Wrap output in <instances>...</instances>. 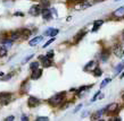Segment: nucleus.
I'll return each instance as SVG.
<instances>
[{"mask_svg":"<svg viewBox=\"0 0 124 121\" xmlns=\"http://www.w3.org/2000/svg\"><path fill=\"white\" fill-rule=\"evenodd\" d=\"M100 94H101V92H100V91H98L97 93H96V95H94L93 97H92V102H94V101H96V100H97V98L99 97V95H100Z\"/></svg>","mask_w":124,"mask_h":121,"instance_id":"obj_27","label":"nucleus"},{"mask_svg":"<svg viewBox=\"0 0 124 121\" xmlns=\"http://www.w3.org/2000/svg\"><path fill=\"white\" fill-rule=\"evenodd\" d=\"M55 41V38H50V40H49V41H47L45 43V45H43V48H47V46L49 45V44H51V43H53V42Z\"/></svg>","mask_w":124,"mask_h":121,"instance_id":"obj_25","label":"nucleus"},{"mask_svg":"<svg viewBox=\"0 0 124 121\" xmlns=\"http://www.w3.org/2000/svg\"><path fill=\"white\" fill-rule=\"evenodd\" d=\"M10 77H11V75H8V76H6V77H5L4 79H5V80H8L9 78H10Z\"/></svg>","mask_w":124,"mask_h":121,"instance_id":"obj_34","label":"nucleus"},{"mask_svg":"<svg viewBox=\"0 0 124 121\" xmlns=\"http://www.w3.org/2000/svg\"><path fill=\"white\" fill-rule=\"evenodd\" d=\"M64 97H65V93H64V92H63V93H57V94L54 95L53 97H50L49 103H50L53 106H57V105H59L60 103L64 101Z\"/></svg>","mask_w":124,"mask_h":121,"instance_id":"obj_1","label":"nucleus"},{"mask_svg":"<svg viewBox=\"0 0 124 121\" xmlns=\"http://www.w3.org/2000/svg\"><path fill=\"white\" fill-rule=\"evenodd\" d=\"M54 28H51V27H50V28H48V30L46 31L45 32V36H49V35H50V33H51V31H53Z\"/></svg>","mask_w":124,"mask_h":121,"instance_id":"obj_28","label":"nucleus"},{"mask_svg":"<svg viewBox=\"0 0 124 121\" xmlns=\"http://www.w3.org/2000/svg\"><path fill=\"white\" fill-rule=\"evenodd\" d=\"M48 117H38L37 118V121H48Z\"/></svg>","mask_w":124,"mask_h":121,"instance_id":"obj_26","label":"nucleus"},{"mask_svg":"<svg viewBox=\"0 0 124 121\" xmlns=\"http://www.w3.org/2000/svg\"><path fill=\"white\" fill-rule=\"evenodd\" d=\"M42 5L43 6H46V8L49 6V2H48V0H42Z\"/></svg>","mask_w":124,"mask_h":121,"instance_id":"obj_31","label":"nucleus"},{"mask_svg":"<svg viewBox=\"0 0 124 121\" xmlns=\"http://www.w3.org/2000/svg\"><path fill=\"white\" fill-rule=\"evenodd\" d=\"M22 121H27L29 120V118H27V115H22V119H21Z\"/></svg>","mask_w":124,"mask_h":121,"instance_id":"obj_33","label":"nucleus"},{"mask_svg":"<svg viewBox=\"0 0 124 121\" xmlns=\"http://www.w3.org/2000/svg\"><path fill=\"white\" fill-rule=\"evenodd\" d=\"M33 56H34V54H31V56H29V57H26V58H25V59H24V60H23V64H24V62H27V61L30 60V59H32V58H33Z\"/></svg>","mask_w":124,"mask_h":121,"instance_id":"obj_29","label":"nucleus"},{"mask_svg":"<svg viewBox=\"0 0 124 121\" xmlns=\"http://www.w3.org/2000/svg\"><path fill=\"white\" fill-rule=\"evenodd\" d=\"M102 24H104V20H94V23H93V28H92V32H96V31L99 30V27L101 26Z\"/></svg>","mask_w":124,"mask_h":121,"instance_id":"obj_12","label":"nucleus"},{"mask_svg":"<svg viewBox=\"0 0 124 121\" xmlns=\"http://www.w3.org/2000/svg\"><path fill=\"white\" fill-rule=\"evenodd\" d=\"M4 75H5L4 72H2V71H0V77H4Z\"/></svg>","mask_w":124,"mask_h":121,"instance_id":"obj_37","label":"nucleus"},{"mask_svg":"<svg viewBox=\"0 0 124 121\" xmlns=\"http://www.w3.org/2000/svg\"><path fill=\"white\" fill-rule=\"evenodd\" d=\"M112 82V78H106V79H104L102 80V83H101V85H100V88H104V87L107 85V84H109Z\"/></svg>","mask_w":124,"mask_h":121,"instance_id":"obj_19","label":"nucleus"},{"mask_svg":"<svg viewBox=\"0 0 124 121\" xmlns=\"http://www.w3.org/2000/svg\"><path fill=\"white\" fill-rule=\"evenodd\" d=\"M114 54L118 58H122L124 56V46L118 44V45L115 46V49H114Z\"/></svg>","mask_w":124,"mask_h":121,"instance_id":"obj_5","label":"nucleus"},{"mask_svg":"<svg viewBox=\"0 0 124 121\" xmlns=\"http://www.w3.org/2000/svg\"><path fill=\"white\" fill-rule=\"evenodd\" d=\"M94 1H98V2H104V1H106V0H94Z\"/></svg>","mask_w":124,"mask_h":121,"instance_id":"obj_36","label":"nucleus"},{"mask_svg":"<svg viewBox=\"0 0 124 121\" xmlns=\"http://www.w3.org/2000/svg\"><path fill=\"white\" fill-rule=\"evenodd\" d=\"M40 104V100L37 97H34V96H30L29 97V101H27V105L30 106V108H35V106H38Z\"/></svg>","mask_w":124,"mask_h":121,"instance_id":"obj_4","label":"nucleus"},{"mask_svg":"<svg viewBox=\"0 0 124 121\" xmlns=\"http://www.w3.org/2000/svg\"><path fill=\"white\" fill-rule=\"evenodd\" d=\"M114 17H116V18H123L124 17V7H120L117 8L116 10L113 13Z\"/></svg>","mask_w":124,"mask_h":121,"instance_id":"obj_8","label":"nucleus"},{"mask_svg":"<svg viewBox=\"0 0 124 121\" xmlns=\"http://www.w3.org/2000/svg\"><path fill=\"white\" fill-rule=\"evenodd\" d=\"M4 45H5V48L6 49H10L11 48V45H13V40H6V42L4 43Z\"/></svg>","mask_w":124,"mask_h":121,"instance_id":"obj_18","label":"nucleus"},{"mask_svg":"<svg viewBox=\"0 0 124 121\" xmlns=\"http://www.w3.org/2000/svg\"><path fill=\"white\" fill-rule=\"evenodd\" d=\"M54 54H55V52H54V50H51V51H49V52L47 53L46 56H47L49 59H53V58H54Z\"/></svg>","mask_w":124,"mask_h":121,"instance_id":"obj_24","label":"nucleus"},{"mask_svg":"<svg viewBox=\"0 0 124 121\" xmlns=\"http://www.w3.org/2000/svg\"><path fill=\"white\" fill-rule=\"evenodd\" d=\"M58 33H59V31L57 30V28H54V30L51 31V33H50V36H51V38H55Z\"/></svg>","mask_w":124,"mask_h":121,"instance_id":"obj_23","label":"nucleus"},{"mask_svg":"<svg viewBox=\"0 0 124 121\" xmlns=\"http://www.w3.org/2000/svg\"><path fill=\"white\" fill-rule=\"evenodd\" d=\"M115 1H120V0H115Z\"/></svg>","mask_w":124,"mask_h":121,"instance_id":"obj_40","label":"nucleus"},{"mask_svg":"<svg viewBox=\"0 0 124 121\" xmlns=\"http://www.w3.org/2000/svg\"><path fill=\"white\" fill-rule=\"evenodd\" d=\"M19 38H21V32H14L10 35V40H13V41H15V40H17Z\"/></svg>","mask_w":124,"mask_h":121,"instance_id":"obj_16","label":"nucleus"},{"mask_svg":"<svg viewBox=\"0 0 124 121\" xmlns=\"http://www.w3.org/2000/svg\"><path fill=\"white\" fill-rule=\"evenodd\" d=\"M122 98H123V100H124V94H123V95H122Z\"/></svg>","mask_w":124,"mask_h":121,"instance_id":"obj_39","label":"nucleus"},{"mask_svg":"<svg viewBox=\"0 0 124 121\" xmlns=\"http://www.w3.org/2000/svg\"><path fill=\"white\" fill-rule=\"evenodd\" d=\"M11 98V94L10 93H6V92H2V93H0V103L1 104H7L9 103Z\"/></svg>","mask_w":124,"mask_h":121,"instance_id":"obj_2","label":"nucleus"},{"mask_svg":"<svg viewBox=\"0 0 124 121\" xmlns=\"http://www.w3.org/2000/svg\"><path fill=\"white\" fill-rule=\"evenodd\" d=\"M98 66H97V64H96L94 61H90V62H88L86 66L84 67V70H85V71H93Z\"/></svg>","mask_w":124,"mask_h":121,"instance_id":"obj_7","label":"nucleus"},{"mask_svg":"<svg viewBox=\"0 0 124 121\" xmlns=\"http://www.w3.org/2000/svg\"><path fill=\"white\" fill-rule=\"evenodd\" d=\"M41 74H42V70L41 69H34L33 70V72H32V75H31V78L32 79H38L39 77L41 76Z\"/></svg>","mask_w":124,"mask_h":121,"instance_id":"obj_10","label":"nucleus"},{"mask_svg":"<svg viewBox=\"0 0 124 121\" xmlns=\"http://www.w3.org/2000/svg\"><path fill=\"white\" fill-rule=\"evenodd\" d=\"M5 120H6V121H13V120H15V118L13 117V115H9V117H7Z\"/></svg>","mask_w":124,"mask_h":121,"instance_id":"obj_30","label":"nucleus"},{"mask_svg":"<svg viewBox=\"0 0 124 121\" xmlns=\"http://www.w3.org/2000/svg\"><path fill=\"white\" fill-rule=\"evenodd\" d=\"M108 54H109L108 50H104V51H102V53L100 54V59H101V61H106V60H107V59H108Z\"/></svg>","mask_w":124,"mask_h":121,"instance_id":"obj_14","label":"nucleus"},{"mask_svg":"<svg viewBox=\"0 0 124 121\" xmlns=\"http://www.w3.org/2000/svg\"><path fill=\"white\" fill-rule=\"evenodd\" d=\"M40 60L42 61V66H43V67H50L51 64H53V62H51V59H49L47 56H45V57L41 56V57H40Z\"/></svg>","mask_w":124,"mask_h":121,"instance_id":"obj_9","label":"nucleus"},{"mask_svg":"<svg viewBox=\"0 0 124 121\" xmlns=\"http://www.w3.org/2000/svg\"><path fill=\"white\" fill-rule=\"evenodd\" d=\"M7 56V49L5 46H0V58H4Z\"/></svg>","mask_w":124,"mask_h":121,"instance_id":"obj_17","label":"nucleus"},{"mask_svg":"<svg viewBox=\"0 0 124 121\" xmlns=\"http://www.w3.org/2000/svg\"><path fill=\"white\" fill-rule=\"evenodd\" d=\"M118 109V105H117V103H112V104H109L108 106H107V111L108 112H115L116 110Z\"/></svg>","mask_w":124,"mask_h":121,"instance_id":"obj_13","label":"nucleus"},{"mask_svg":"<svg viewBox=\"0 0 124 121\" xmlns=\"http://www.w3.org/2000/svg\"><path fill=\"white\" fill-rule=\"evenodd\" d=\"M42 38H43L42 36H37V38H34L33 40H31L30 41V45L31 46H35L38 43H40V42L42 41Z\"/></svg>","mask_w":124,"mask_h":121,"instance_id":"obj_11","label":"nucleus"},{"mask_svg":"<svg viewBox=\"0 0 124 121\" xmlns=\"http://www.w3.org/2000/svg\"><path fill=\"white\" fill-rule=\"evenodd\" d=\"M15 16H23L22 13H15Z\"/></svg>","mask_w":124,"mask_h":121,"instance_id":"obj_35","label":"nucleus"},{"mask_svg":"<svg viewBox=\"0 0 124 121\" xmlns=\"http://www.w3.org/2000/svg\"><path fill=\"white\" fill-rule=\"evenodd\" d=\"M30 68H31V70L38 69V68H39V62H38V61H35V62H32V64H30Z\"/></svg>","mask_w":124,"mask_h":121,"instance_id":"obj_20","label":"nucleus"},{"mask_svg":"<svg viewBox=\"0 0 124 121\" xmlns=\"http://www.w3.org/2000/svg\"><path fill=\"white\" fill-rule=\"evenodd\" d=\"M123 68H124V64H118V66L116 67V68H115V74H116V75H117V74H120V71H121V70H122Z\"/></svg>","mask_w":124,"mask_h":121,"instance_id":"obj_21","label":"nucleus"},{"mask_svg":"<svg viewBox=\"0 0 124 121\" xmlns=\"http://www.w3.org/2000/svg\"><path fill=\"white\" fill-rule=\"evenodd\" d=\"M41 7L39 6V5H35V6H32L30 8V10H29V14L32 16H38L40 15V13H41Z\"/></svg>","mask_w":124,"mask_h":121,"instance_id":"obj_3","label":"nucleus"},{"mask_svg":"<svg viewBox=\"0 0 124 121\" xmlns=\"http://www.w3.org/2000/svg\"><path fill=\"white\" fill-rule=\"evenodd\" d=\"M42 17L46 20H50L51 17H53V13L50 12L48 8H45V9H42Z\"/></svg>","mask_w":124,"mask_h":121,"instance_id":"obj_6","label":"nucleus"},{"mask_svg":"<svg viewBox=\"0 0 124 121\" xmlns=\"http://www.w3.org/2000/svg\"><path fill=\"white\" fill-rule=\"evenodd\" d=\"M123 77H124V72L122 74V75H121V78H123Z\"/></svg>","mask_w":124,"mask_h":121,"instance_id":"obj_38","label":"nucleus"},{"mask_svg":"<svg viewBox=\"0 0 124 121\" xmlns=\"http://www.w3.org/2000/svg\"><path fill=\"white\" fill-rule=\"evenodd\" d=\"M102 112H104L102 110H101V111H97V112H96L94 114H92V115H91V120H98L99 118L101 117Z\"/></svg>","mask_w":124,"mask_h":121,"instance_id":"obj_15","label":"nucleus"},{"mask_svg":"<svg viewBox=\"0 0 124 121\" xmlns=\"http://www.w3.org/2000/svg\"><path fill=\"white\" fill-rule=\"evenodd\" d=\"M93 72H94V76H97V77H98V76H101V75H102L101 69H99V68H98V67H97V68H96V69H94V70H93Z\"/></svg>","mask_w":124,"mask_h":121,"instance_id":"obj_22","label":"nucleus"},{"mask_svg":"<svg viewBox=\"0 0 124 121\" xmlns=\"http://www.w3.org/2000/svg\"><path fill=\"white\" fill-rule=\"evenodd\" d=\"M81 108H82V104H79V105H78V106L75 108V110H74V113H75V112H78V111H79V110L81 109Z\"/></svg>","mask_w":124,"mask_h":121,"instance_id":"obj_32","label":"nucleus"}]
</instances>
